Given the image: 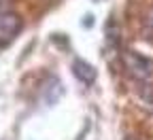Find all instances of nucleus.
Returning a JSON list of instances; mask_svg holds the SVG:
<instances>
[{
	"mask_svg": "<svg viewBox=\"0 0 153 140\" xmlns=\"http://www.w3.org/2000/svg\"><path fill=\"white\" fill-rule=\"evenodd\" d=\"M128 68L136 79H140V81H151L153 79V64L147 62L145 57L136 55V53L128 55Z\"/></svg>",
	"mask_w": 153,
	"mask_h": 140,
	"instance_id": "f03ea898",
	"label": "nucleus"
},
{
	"mask_svg": "<svg viewBox=\"0 0 153 140\" xmlns=\"http://www.w3.org/2000/svg\"><path fill=\"white\" fill-rule=\"evenodd\" d=\"M74 74L79 76L83 83H87V85H89V83L94 81V79H96V70H94V68H91L89 64L81 62V59H79V62L74 64Z\"/></svg>",
	"mask_w": 153,
	"mask_h": 140,
	"instance_id": "7ed1b4c3",
	"label": "nucleus"
},
{
	"mask_svg": "<svg viewBox=\"0 0 153 140\" xmlns=\"http://www.w3.org/2000/svg\"><path fill=\"white\" fill-rule=\"evenodd\" d=\"M145 34L149 41H153V13L147 17V21H145Z\"/></svg>",
	"mask_w": 153,
	"mask_h": 140,
	"instance_id": "20e7f679",
	"label": "nucleus"
},
{
	"mask_svg": "<svg viewBox=\"0 0 153 140\" xmlns=\"http://www.w3.org/2000/svg\"><path fill=\"white\" fill-rule=\"evenodd\" d=\"M22 30V19L13 13H0V45H7L9 41L19 34Z\"/></svg>",
	"mask_w": 153,
	"mask_h": 140,
	"instance_id": "f257e3e1",
	"label": "nucleus"
}]
</instances>
